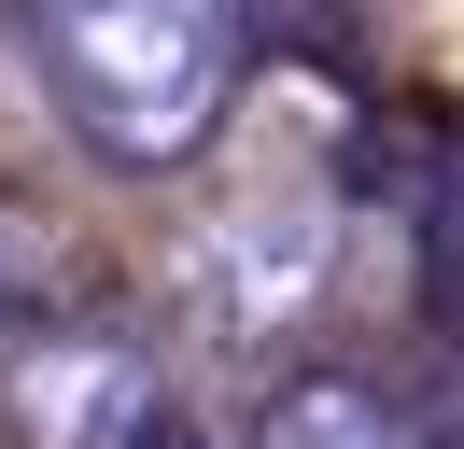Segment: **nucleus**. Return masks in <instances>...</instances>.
I'll use <instances>...</instances> for the list:
<instances>
[{"label": "nucleus", "instance_id": "nucleus-2", "mask_svg": "<svg viewBox=\"0 0 464 449\" xmlns=\"http://www.w3.org/2000/svg\"><path fill=\"white\" fill-rule=\"evenodd\" d=\"M338 267H352V211L310 183H267L183 239V309H198L211 351H282L338 309Z\"/></svg>", "mask_w": 464, "mask_h": 449}, {"label": "nucleus", "instance_id": "nucleus-5", "mask_svg": "<svg viewBox=\"0 0 464 449\" xmlns=\"http://www.w3.org/2000/svg\"><path fill=\"white\" fill-rule=\"evenodd\" d=\"M71 309H85V253H71L29 196H0V351L29 323H71Z\"/></svg>", "mask_w": 464, "mask_h": 449}, {"label": "nucleus", "instance_id": "nucleus-3", "mask_svg": "<svg viewBox=\"0 0 464 449\" xmlns=\"http://www.w3.org/2000/svg\"><path fill=\"white\" fill-rule=\"evenodd\" d=\"M0 421H14V449H169V365L127 323L71 309L0 351Z\"/></svg>", "mask_w": 464, "mask_h": 449}, {"label": "nucleus", "instance_id": "nucleus-6", "mask_svg": "<svg viewBox=\"0 0 464 449\" xmlns=\"http://www.w3.org/2000/svg\"><path fill=\"white\" fill-rule=\"evenodd\" d=\"M239 28H267V43H295V56H338L352 0H239Z\"/></svg>", "mask_w": 464, "mask_h": 449}, {"label": "nucleus", "instance_id": "nucleus-1", "mask_svg": "<svg viewBox=\"0 0 464 449\" xmlns=\"http://www.w3.org/2000/svg\"><path fill=\"white\" fill-rule=\"evenodd\" d=\"M14 14H29V56L57 84V112L113 168H183L226 127L239 43H254L239 0H14Z\"/></svg>", "mask_w": 464, "mask_h": 449}, {"label": "nucleus", "instance_id": "nucleus-4", "mask_svg": "<svg viewBox=\"0 0 464 449\" xmlns=\"http://www.w3.org/2000/svg\"><path fill=\"white\" fill-rule=\"evenodd\" d=\"M254 449H422V421L352 365H310V379H282L254 407Z\"/></svg>", "mask_w": 464, "mask_h": 449}]
</instances>
